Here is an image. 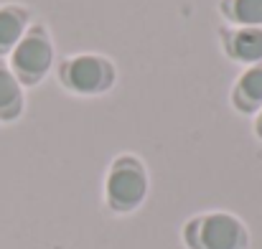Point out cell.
I'll use <instances>...</instances> for the list:
<instances>
[{"mask_svg": "<svg viewBox=\"0 0 262 249\" xmlns=\"http://www.w3.org/2000/svg\"><path fill=\"white\" fill-rule=\"evenodd\" d=\"M186 242L191 249H245L247 229L232 214H206L186 227Z\"/></svg>", "mask_w": 262, "mask_h": 249, "instance_id": "3", "label": "cell"}, {"mask_svg": "<svg viewBox=\"0 0 262 249\" xmlns=\"http://www.w3.org/2000/svg\"><path fill=\"white\" fill-rule=\"evenodd\" d=\"M104 193H107V203H110L112 211L138 209L143 203L145 193H148V175H145L143 163L133 155L117 158L110 168Z\"/></svg>", "mask_w": 262, "mask_h": 249, "instance_id": "4", "label": "cell"}, {"mask_svg": "<svg viewBox=\"0 0 262 249\" xmlns=\"http://www.w3.org/2000/svg\"><path fill=\"white\" fill-rule=\"evenodd\" d=\"M59 82L74 94H104L117 82V72L107 56L77 54L59 64Z\"/></svg>", "mask_w": 262, "mask_h": 249, "instance_id": "2", "label": "cell"}, {"mask_svg": "<svg viewBox=\"0 0 262 249\" xmlns=\"http://www.w3.org/2000/svg\"><path fill=\"white\" fill-rule=\"evenodd\" d=\"M232 104L245 115L262 109V64H252L239 74L232 89Z\"/></svg>", "mask_w": 262, "mask_h": 249, "instance_id": "6", "label": "cell"}, {"mask_svg": "<svg viewBox=\"0 0 262 249\" xmlns=\"http://www.w3.org/2000/svg\"><path fill=\"white\" fill-rule=\"evenodd\" d=\"M222 46L237 64H262V28H222Z\"/></svg>", "mask_w": 262, "mask_h": 249, "instance_id": "5", "label": "cell"}, {"mask_svg": "<svg viewBox=\"0 0 262 249\" xmlns=\"http://www.w3.org/2000/svg\"><path fill=\"white\" fill-rule=\"evenodd\" d=\"M54 56H56V51H54L49 28L43 23H33V26H28V31L23 33L18 46L10 51L8 66L15 74V79L20 82V86H36L51 72Z\"/></svg>", "mask_w": 262, "mask_h": 249, "instance_id": "1", "label": "cell"}, {"mask_svg": "<svg viewBox=\"0 0 262 249\" xmlns=\"http://www.w3.org/2000/svg\"><path fill=\"white\" fill-rule=\"evenodd\" d=\"M28 26H31V15L23 5L15 3L0 5V56L10 54L18 46Z\"/></svg>", "mask_w": 262, "mask_h": 249, "instance_id": "7", "label": "cell"}, {"mask_svg": "<svg viewBox=\"0 0 262 249\" xmlns=\"http://www.w3.org/2000/svg\"><path fill=\"white\" fill-rule=\"evenodd\" d=\"M23 86L15 79V74L10 72V66L0 59V120L3 122H13L23 115Z\"/></svg>", "mask_w": 262, "mask_h": 249, "instance_id": "8", "label": "cell"}, {"mask_svg": "<svg viewBox=\"0 0 262 249\" xmlns=\"http://www.w3.org/2000/svg\"><path fill=\"white\" fill-rule=\"evenodd\" d=\"M255 132H257V138H262V109L257 112V122H255Z\"/></svg>", "mask_w": 262, "mask_h": 249, "instance_id": "10", "label": "cell"}, {"mask_svg": "<svg viewBox=\"0 0 262 249\" xmlns=\"http://www.w3.org/2000/svg\"><path fill=\"white\" fill-rule=\"evenodd\" d=\"M219 8L237 28H262V0H222Z\"/></svg>", "mask_w": 262, "mask_h": 249, "instance_id": "9", "label": "cell"}]
</instances>
